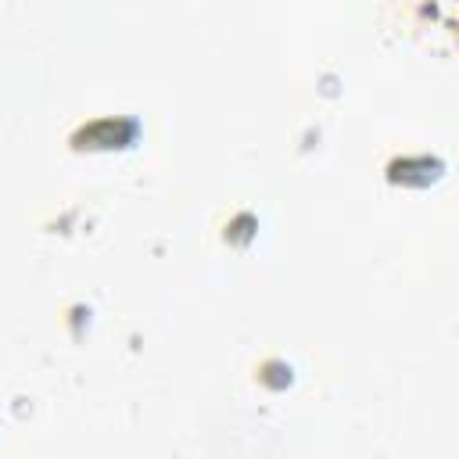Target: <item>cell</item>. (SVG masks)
Listing matches in <instances>:
<instances>
[{
    "label": "cell",
    "instance_id": "6da1fadb",
    "mask_svg": "<svg viewBox=\"0 0 459 459\" xmlns=\"http://www.w3.org/2000/svg\"><path fill=\"white\" fill-rule=\"evenodd\" d=\"M136 136V122L133 118H97L90 126H82L72 143L75 147H126Z\"/></svg>",
    "mask_w": 459,
    "mask_h": 459
}]
</instances>
